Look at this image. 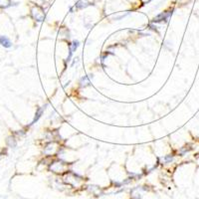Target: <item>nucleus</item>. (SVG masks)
<instances>
[{
	"instance_id": "20e7f679",
	"label": "nucleus",
	"mask_w": 199,
	"mask_h": 199,
	"mask_svg": "<svg viewBox=\"0 0 199 199\" xmlns=\"http://www.w3.org/2000/svg\"><path fill=\"white\" fill-rule=\"evenodd\" d=\"M79 47V41H74L72 43V46L70 47V54H69V57H68V61H70L71 59V57H72V55H73V52L75 51V50H77V48Z\"/></svg>"
},
{
	"instance_id": "423d86ee",
	"label": "nucleus",
	"mask_w": 199,
	"mask_h": 199,
	"mask_svg": "<svg viewBox=\"0 0 199 199\" xmlns=\"http://www.w3.org/2000/svg\"><path fill=\"white\" fill-rule=\"evenodd\" d=\"M11 5V0H0V7L7 8Z\"/></svg>"
},
{
	"instance_id": "f257e3e1",
	"label": "nucleus",
	"mask_w": 199,
	"mask_h": 199,
	"mask_svg": "<svg viewBox=\"0 0 199 199\" xmlns=\"http://www.w3.org/2000/svg\"><path fill=\"white\" fill-rule=\"evenodd\" d=\"M0 45L3 46L4 48H10L12 46V43L6 36H0Z\"/></svg>"
},
{
	"instance_id": "39448f33",
	"label": "nucleus",
	"mask_w": 199,
	"mask_h": 199,
	"mask_svg": "<svg viewBox=\"0 0 199 199\" xmlns=\"http://www.w3.org/2000/svg\"><path fill=\"white\" fill-rule=\"evenodd\" d=\"M44 110H45V108H39L38 109V111H37V114H36V116H35V119H34V121H32V123H34L35 121H37L38 119L41 118V115L43 114V112H44Z\"/></svg>"
},
{
	"instance_id": "7ed1b4c3",
	"label": "nucleus",
	"mask_w": 199,
	"mask_h": 199,
	"mask_svg": "<svg viewBox=\"0 0 199 199\" xmlns=\"http://www.w3.org/2000/svg\"><path fill=\"white\" fill-rule=\"evenodd\" d=\"M89 5H90V3L87 0H79L76 3V5H75V8H77V9H83V8L87 7V6H89Z\"/></svg>"
},
{
	"instance_id": "f03ea898",
	"label": "nucleus",
	"mask_w": 199,
	"mask_h": 199,
	"mask_svg": "<svg viewBox=\"0 0 199 199\" xmlns=\"http://www.w3.org/2000/svg\"><path fill=\"white\" fill-rule=\"evenodd\" d=\"M170 15H171V12H167V13L164 12V13H161L156 16V18H154V21H155V22H161V21H163V20L166 21Z\"/></svg>"
}]
</instances>
